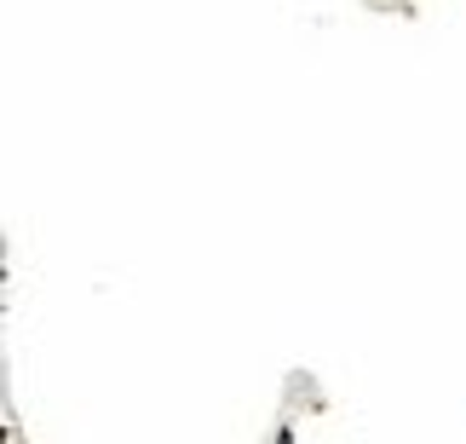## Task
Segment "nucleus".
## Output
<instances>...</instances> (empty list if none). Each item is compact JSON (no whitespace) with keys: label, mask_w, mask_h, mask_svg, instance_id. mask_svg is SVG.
<instances>
[]
</instances>
